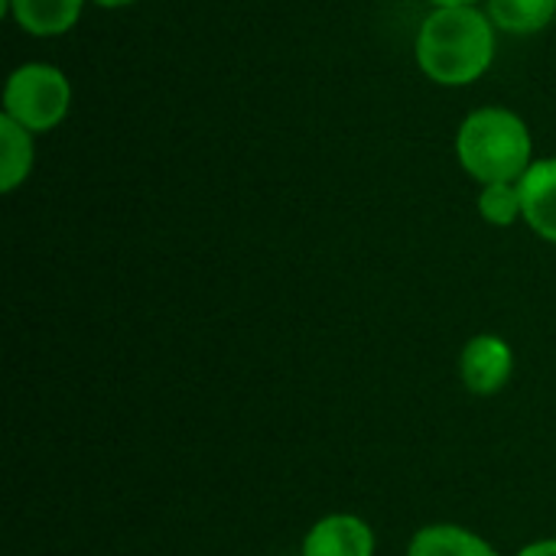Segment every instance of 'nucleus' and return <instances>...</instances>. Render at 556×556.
Here are the masks:
<instances>
[{"label":"nucleus","instance_id":"f8f14e48","mask_svg":"<svg viewBox=\"0 0 556 556\" xmlns=\"http://www.w3.org/2000/svg\"><path fill=\"white\" fill-rule=\"evenodd\" d=\"M518 556H556V541H541V544H531L525 547Z\"/></svg>","mask_w":556,"mask_h":556},{"label":"nucleus","instance_id":"4468645a","mask_svg":"<svg viewBox=\"0 0 556 556\" xmlns=\"http://www.w3.org/2000/svg\"><path fill=\"white\" fill-rule=\"evenodd\" d=\"M98 7H127V3H134V0H94Z\"/></svg>","mask_w":556,"mask_h":556},{"label":"nucleus","instance_id":"7ed1b4c3","mask_svg":"<svg viewBox=\"0 0 556 556\" xmlns=\"http://www.w3.org/2000/svg\"><path fill=\"white\" fill-rule=\"evenodd\" d=\"M72 88L55 65L26 62L20 65L3 88V114L26 127L29 134H46L62 124L68 114Z\"/></svg>","mask_w":556,"mask_h":556},{"label":"nucleus","instance_id":"39448f33","mask_svg":"<svg viewBox=\"0 0 556 556\" xmlns=\"http://www.w3.org/2000/svg\"><path fill=\"white\" fill-rule=\"evenodd\" d=\"M303 556H375V534L355 515H329L303 538Z\"/></svg>","mask_w":556,"mask_h":556},{"label":"nucleus","instance_id":"20e7f679","mask_svg":"<svg viewBox=\"0 0 556 556\" xmlns=\"http://www.w3.org/2000/svg\"><path fill=\"white\" fill-rule=\"evenodd\" d=\"M515 371V355H511V345L498 336H476L466 349H463V358H459V375H463V384L479 394V397H492L498 394L508 378Z\"/></svg>","mask_w":556,"mask_h":556},{"label":"nucleus","instance_id":"9d476101","mask_svg":"<svg viewBox=\"0 0 556 556\" xmlns=\"http://www.w3.org/2000/svg\"><path fill=\"white\" fill-rule=\"evenodd\" d=\"M29 169H33V134L3 114L0 117V189L13 192L16 186L26 182Z\"/></svg>","mask_w":556,"mask_h":556},{"label":"nucleus","instance_id":"0eeeda50","mask_svg":"<svg viewBox=\"0 0 556 556\" xmlns=\"http://www.w3.org/2000/svg\"><path fill=\"white\" fill-rule=\"evenodd\" d=\"M85 0H0V10H10L13 20L33 36H62L81 16Z\"/></svg>","mask_w":556,"mask_h":556},{"label":"nucleus","instance_id":"423d86ee","mask_svg":"<svg viewBox=\"0 0 556 556\" xmlns=\"http://www.w3.org/2000/svg\"><path fill=\"white\" fill-rule=\"evenodd\" d=\"M521 205L525 222L544 238L556 244V156L531 163V169L521 176Z\"/></svg>","mask_w":556,"mask_h":556},{"label":"nucleus","instance_id":"ddd939ff","mask_svg":"<svg viewBox=\"0 0 556 556\" xmlns=\"http://www.w3.org/2000/svg\"><path fill=\"white\" fill-rule=\"evenodd\" d=\"M433 7H476L479 0H430Z\"/></svg>","mask_w":556,"mask_h":556},{"label":"nucleus","instance_id":"6e6552de","mask_svg":"<svg viewBox=\"0 0 556 556\" xmlns=\"http://www.w3.org/2000/svg\"><path fill=\"white\" fill-rule=\"evenodd\" d=\"M407 556H498L479 534L456 525H430L414 534Z\"/></svg>","mask_w":556,"mask_h":556},{"label":"nucleus","instance_id":"9b49d317","mask_svg":"<svg viewBox=\"0 0 556 556\" xmlns=\"http://www.w3.org/2000/svg\"><path fill=\"white\" fill-rule=\"evenodd\" d=\"M479 212H482V218H485L489 225H498V228L515 225L518 215H525L521 186H518V182H492V186H482Z\"/></svg>","mask_w":556,"mask_h":556},{"label":"nucleus","instance_id":"f03ea898","mask_svg":"<svg viewBox=\"0 0 556 556\" xmlns=\"http://www.w3.org/2000/svg\"><path fill=\"white\" fill-rule=\"evenodd\" d=\"M456 153L463 169L482 186L492 182H521L531 169V130L508 108H479L472 111L456 137Z\"/></svg>","mask_w":556,"mask_h":556},{"label":"nucleus","instance_id":"1a4fd4ad","mask_svg":"<svg viewBox=\"0 0 556 556\" xmlns=\"http://www.w3.org/2000/svg\"><path fill=\"white\" fill-rule=\"evenodd\" d=\"M495 29L511 36H531L554 23L556 0H485Z\"/></svg>","mask_w":556,"mask_h":556},{"label":"nucleus","instance_id":"f257e3e1","mask_svg":"<svg viewBox=\"0 0 556 556\" xmlns=\"http://www.w3.org/2000/svg\"><path fill=\"white\" fill-rule=\"evenodd\" d=\"M495 59V23L479 7H437L417 33V65L437 85H472Z\"/></svg>","mask_w":556,"mask_h":556}]
</instances>
